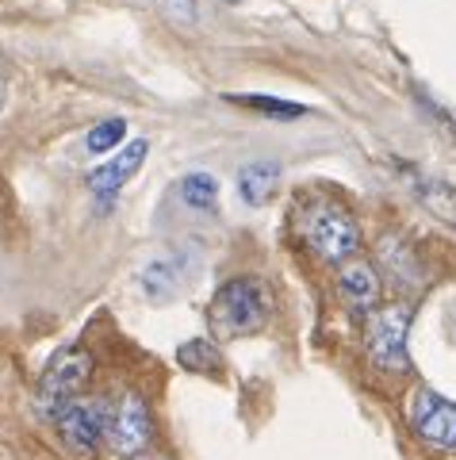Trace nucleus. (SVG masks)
Returning <instances> with one entry per match:
<instances>
[{
  "label": "nucleus",
  "instance_id": "obj_1",
  "mask_svg": "<svg viewBox=\"0 0 456 460\" xmlns=\"http://www.w3.org/2000/svg\"><path fill=\"white\" fill-rule=\"evenodd\" d=\"M268 311H273V299H268V288L258 277H234L226 280L215 299L207 307V323L211 334L231 341V338H250L265 330Z\"/></svg>",
  "mask_w": 456,
  "mask_h": 460
},
{
  "label": "nucleus",
  "instance_id": "obj_2",
  "mask_svg": "<svg viewBox=\"0 0 456 460\" xmlns=\"http://www.w3.org/2000/svg\"><path fill=\"white\" fill-rule=\"evenodd\" d=\"M407 330H410V307L391 304V307H373L364 319V345L368 361L383 372H407Z\"/></svg>",
  "mask_w": 456,
  "mask_h": 460
},
{
  "label": "nucleus",
  "instance_id": "obj_3",
  "mask_svg": "<svg viewBox=\"0 0 456 460\" xmlns=\"http://www.w3.org/2000/svg\"><path fill=\"white\" fill-rule=\"evenodd\" d=\"M303 238H307V246L330 265L349 261L361 246L357 223H353V215L346 208H338V204H315L311 208L303 215Z\"/></svg>",
  "mask_w": 456,
  "mask_h": 460
},
{
  "label": "nucleus",
  "instance_id": "obj_4",
  "mask_svg": "<svg viewBox=\"0 0 456 460\" xmlns=\"http://www.w3.org/2000/svg\"><path fill=\"white\" fill-rule=\"evenodd\" d=\"M92 372V357L77 349V345H69L62 349L58 357L50 361V368L42 372V384H39V411L47 414V419H58V414L81 395L84 380H89Z\"/></svg>",
  "mask_w": 456,
  "mask_h": 460
},
{
  "label": "nucleus",
  "instance_id": "obj_5",
  "mask_svg": "<svg viewBox=\"0 0 456 460\" xmlns=\"http://www.w3.org/2000/svg\"><path fill=\"white\" fill-rule=\"evenodd\" d=\"M108 411L111 407L104 399L77 395L54 422H58L62 441L69 445V449H74V453H89V449H96L100 438H108Z\"/></svg>",
  "mask_w": 456,
  "mask_h": 460
},
{
  "label": "nucleus",
  "instance_id": "obj_6",
  "mask_svg": "<svg viewBox=\"0 0 456 460\" xmlns=\"http://www.w3.org/2000/svg\"><path fill=\"white\" fill-rule=\"evenodd\" d=\"M150 434H153L150 411H146V402H142L138 395H123L116 407L108 411V445H111V453L138 456L142 449H146Z\"/></svg>",
  "mask_w": 456,
  "mask_h": 460
},
{
  "label": "nucleus",
  "instance_id": "obj_7",
  "mask_svg": "<svg viewBox=\"0 0 456 460\" xmlns=\"http://www.w3.org/2000/svg\"><path fill=\"white\" fill-rule=\"evenodd\" d=\"M410 426L418 429V438L441 445V449H456V402L418 387L410 399Z\"/></svg>",
  "mask_w": 456,
  "mask_h": 460
},
{
  "label": "nucleus",
  "instance_id": "obj_8",
  "mask_svg": "<svg viewBox=\"0 0 456 460\" xmlns=\"http://www.w3.org/2000/svg\"><path fill=\"white\" fill-rule=\"evenodd\" d=\"M338 296L346 299L353 311H373L376 299H380V277L376 269L364 261V257H349L341 261V272H338Z\"/></svg>",
  "mask_w": 456,
  "mask_h": 460
},
{
  "label": "nucleus",
  "instance_id": "obj_9",
  "mask_svg": "<svg viewBox=\"0 0 456 460\" xmlns=\"http://www.w3.org/2000/svg\"><path fill=\"white\" fill-rule=\"evenodd\" d=\"M142 157H146V142H131L127 150H119L111 162H104L100 169H92L89 172V192H96V196H111V192H119L127 181L135 177V172L142 169Z\"/></svg>",
  "mask_w": 456,
  "mask_h": 460
},
{
  "label": "nucleus",
  "instance_id": "obj_10",
  "mask_svg": "<svg viewBox=\"0 0 456 460\" xmlns=\"http://www.w3.org/2000/svg\"><path fill=\"white\" fill-rule=\"evenodd\" d=\"M276 177H280V165L273 162H250V165H241L238 172V196L246 199V204H265L268 196H273L276 189Z\"/></svg>",
  "mask_w": 456,
  "mask_h": 460
},
{
  "label": "nucleus",
  "instance_id": "obj_11",
  "mask_svg": "<svg viewBox=\"0 0 456 460\" xmlns=\"http://www.w3.org/2000/svg\"><path fill=\"white\" fill-rule=\"evenodd\" d=\"M177 361L189 368V372H219L223 368V353L211 345L207 338H192V341H184L180 349H177Z\"/></svg>",
  "mask_w": 456,
  "mask_h": 460
},
{
  "label": "nucleus",
  "instance_id": "obj_12",
  "mask_svg": "<svg viewBox=\"0 0 456 460\" xmlns=\"http://www.w3.org/2000/svg\"><path fill=\"white\" fill-rule=\"evenodd\" d=\"M215 196H219V181L211 177V172H189V177L180 181V199L196 211H207L215 204Z\"/></svg>",
  "mask_w": 456,
  "mask_h": 460
},
{
  "label": "nucleus",
  "instance_id": "obj_13",
  "mask_svg": "<svg viewBox=\"0 0 456 460\" xmlns=\"http://www.w3.org/2000/svg\"><path fill=\"white\" fill-rule=\"evenodd\" d=\"M127 135V123L123 119H104L96 127V131H89V138H84V146H89V154H108L119 146V138Z\"/></svg>",
  "mask_w": 456,
  "mask_h": 460
},
{
  "label": "nucleus",
  "instance_id": "obj_14",
  "mask_svg": "<svg viewBox=\"0 0 456 460\" xmlns=\"http://www.w3.org/2000/svg\"><path fill=\"white\" fill-rule=\"evenodd\" d=\"M142 288H146L153 299H165V296L177 288L173 269H169V265H150V269H146V277H142Z\"/></svg>",
  "mask_w": 456,
  "mask_h": 460
},
{
  "label": "nucleus",
  "instance_id": "obj_15",
  "mask_svg": "<svg viewBox=\"0 0 456 460\" xmlns=\"http://www.w3.org/2000/svg\"><path fill=\"white\" fill-rule=\"evenodd\" d=\"M241 104L258 108V111H268V115H280V119H295V115H303L299 104H284V100H268V96H246Z\"/></svg>",
  "mask_w": 456,
  "mask_h": 460
},
{
  "label": "nucleus",
  "instance_id": "obj_16",
  "mask_svg": "<svg viewBox=\"0 0 456 460\" xmlns=\"http://www.w3.org/2000/svg\"><path fill=\"white\" fill-rule=\"evenodd\" d=\"M0 104H4V66H0Z\"/></svg>",
  "mask_w": 456,
  "mask_h": 460
},
{
  "label": "nucleus",
  "instance_id": "obj_17",
  "mask_svg": "<svg viewBox=\"0 0 456 460\" xmlns=\"http://www.w3.org/2000/svg\"><path fill=\"white\" fill-rule=\"evenodd\" d=\"M138 460H162V456H138Z\"/></svg>",
  "mask_w": 456,
  "mask_h": 460
}]
</instances>
